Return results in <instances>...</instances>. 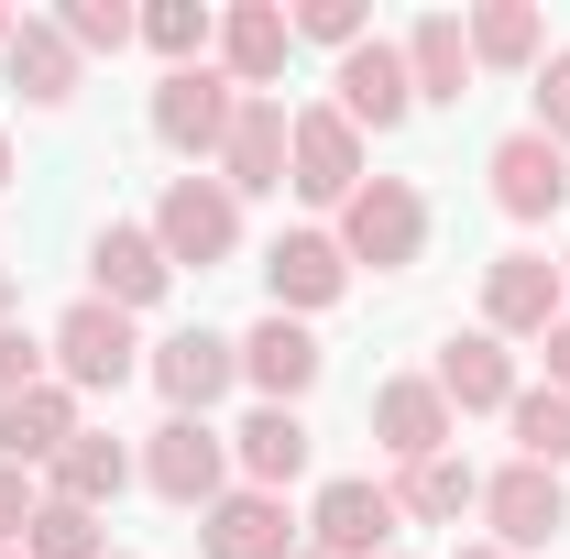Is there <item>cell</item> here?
<instances>
[{"label":"cell","mask_w":570,"mask_h":559,"mask_svg":"<svg viewBox=\"0 0 570 559\" xmlns=\"http://www.w3.org/2000/svg\"><path fill=\"white\" fill-rule=\"evenodd\" d=\"M45 362H56V384H67L77 406H88V395H121V384L142 373V341H132V318H121V307L77 296L67 318L45 330Z\"/></svg>","instance_id":"6da1fadb"},{"label":"cell","mask_w":570,"mask_h":559,"mask_svg":"<svg viewBox=\"0 0 570 559\" xmlns=\"http://www.w3.org/2000/svg\"><path fill=\"white\" fill-rule=\"evenodd\" d=\"M341 253H352V275L373 264V275H406L428 253V198L406 187V176H362L352 198H341V231H330Z\"/></svg>","instance_id":"7a4b0ae2"},{"label":"cell","mask_w":570,"mask_h":559,"mask_svg":"<svg viewBox=\"0 0 570 559\" xmlns=\"http://www.w3.org/2000/svg\"><path fill=\"white\" fill-rule=\"evenodd\" d=\"M132 461H142V493H165L176 516H209L219 493H230V428H209V418H165Z\"/></svg>","instance_id":"3957f363"},{"label":"cell","mask_w":570,"mask_h":559,"mask_svg":"<svg viewBox=\"0 0 570 559\" xmlns=\"http://www.w3.org/2000/svg\"><path fill=\"white\" fill-rule=\"evenodd\" d=\"M154 242H165V264L187 275H209V264H230L242 253V198L219 187V176H165V198H154Z\"/></svg>","instance_id":"277c9868"},{"label":"cell","mask_w":570,"mask_h":559,"mask_svg":"<svg viewBox=\"0 0 570 559\" xmlns=\"http://www.w3.org/2000/svg\"><path fill=\"white\" fill-rule=\"evenodd\" d=\"M472 516L494 527V549L538 559V549H560L570 493H560V472H538V461H504V472H483V504H472Z\"/></svg>","instance_id":"5b68a950"},{"label":"cell","mask_w":570,"mask_h":559,"mask_svg":"<svg viewBox=\"0 0 570 559\" xmlns=\"http://www.w3.org/2000/svg\"><path fill=\"white\" fill-rule=\"evenodd\" d=\"M230 110H242V88H230L219 67H165V88H154V143L187 154V165H219Z\"/></svg>","instance_id":"8992f818"},{"label":"cell","mask_w":570,"mask_h":559,"mask_svg":"<svg viewBox=\"0 0 570 559\" xmlns=\"http://www.w3.org/2000/svg\"><path fill=\"white\" fill-rule=\"evenodd\" d=\"M560 318H570V296H560V264H549V253H494V264H483V330H494L504 351L549 341Z\"/></svg>","instance_id":"52a82bcc"},{"label":"cell","mask_w":570,"mask_h":559,"mask_svg":"<svg viewBox=\"0 0 570 559\" xmlns=\"http://www.w3.org/2000/svg\"><path fill=\"white\" fill-rule=\"evenodd\" d=\"M395 483H362V472H341V483H318V504H307V549L318 559H384L395 549Z\"/></svg>","instance_id":"ba28073f"},{"label":"cell","mask_w":570,"mask_h":559,"mask_svg":"<svg viewBox=\"0 0 570 559\" xmlns=\"http://www.w3.org/2000/svg\"><path fill=\"white\" fill-rule=\"evenodd\" d=\"M142 373H154L165 418H209L219 395L242 384V341H219V330H176V341H154V351H142Z\"/></svg>","instance_id":"9c48e42d"},{"label":"cell","mask_w":570,"mask_h":559,"mask_svg":"<svg viewBox=\"0 0 570 559\" xmlns=\"http://www.w3.org/2000/svg\"><path fill=\"white\" fill-rule=\"evenodd\" d=\"M165 285H176V264H165L154 219H110V231L88 242V296H99V307L142 318V307H165Z\"/></svg>","instance_id":"30bf717a"},{"label":"cell","mask_w":570,"mask_h":559,"mask_svg":"<svg viewBox=\"0 0 570 559\" xmlns=\"http://www.w3.org/2000/svg\"><path fill=\"white\" fill-rule=\"evenodd\" d=\"M318 373H330V351H318L307 318H275V307H264V318L242 330V384H253L264 406H307V395H318Z\"/></svg>","instance_id":"8fae6325"},{"label":"cell","mask_w":570,"mask_h":559,"mask_svg":"<svg viewBox=\"0 0 570 559\" xmlns=\"http://www.w3.org/2000/svg\"><path fill=\"white\" fill-rule=\"evenodd\" d=\"M330 88H341L330 110H341L352 133H373V143H384V133H406V121H417V88H406V56H395L384 33H373V45H352V56L330 67Z\"/></svg>","instance_id":"7c38bea8"},{"label":"cell","mask_w":570,"mask_h":559,"mask_svg":"<svg viewBox=\"0 0 570 559\" xmlns=\"http://www.w3.org/2000/svg\"><path fill=\"white\" fill-rule=\"evenodd\" d=\"M450 439H461V418H450V395H439L428 373H384V384H373V450H384L395 472H406V461H439Z\"/></svg>","instance_id":"4fadbf2b"},{"label":"cell","mask_w":570,"mask_h":559,"mask_svg":"<svg viewBox=\"0 0 570 559\" xmlns=\"http://www.w3.org/2000/svg\"><path fill=\"white\" fill-rule=\"evenodd\" d=\"M285 187H296L307 209H341V198L362 187V133L341 121V110H330V99H307V110H296V154H285Z\"/></svg>","instance_id":"5bb4252c"},{"label":"cell","mask_w":570,"mask_h":559,"mask_svg":"<svg viewBox=\"0 0 570 559\" xmlns=\"http://www.w3.org/2000/svg\"><path fill=\"white\" fill-rule=\"evenodd\" d=\"M285 56H296V22H285V0H230V11H219V56H209V67L230 77L242 99H275Z\"/></svg>","instance_id":"9a60e30c"},{"label":"cell","mask_w":570,"mask_h":559,"mask_svg":"<svg viewBox=\"0 0 570 559\" xmlns=\"http://www.w3.org/2000/svg\"><path fill=\"white\" fill-rule=\"evenodd\" d=\"M285 154H296V110L285 99H242L230 143H219V187L230 198H285Z\"/></svg>","instance_id":"2e32d148"},{"label":"cell","mask_w":570,"mask_h":559,"mask_svg":"<svg viewBox=\"0 0 570 559\" xmlns=\"http://www.w3.org/2000/svg\"><path fill=\"white\" fill-rule=\"evenodd\" d=\"M341 285H352V253H341L330 231H275V253H264V296H275V318H318V307H341Z\"/></svg>","instance_id":"e0dca14e"},{"label":"cell","mask_w":570,"mask_h":559,"mask_svg":"<svg viewBox=\"0 0 570 559\" xmlns=\"http://www.w3.org/2000/svg\"><path fill=\"white\" fill-rule=\"evenodd\" d=\"M483 176H494V209L504 219H560V198H570V154L538 133V121L504 133L494 154H483Z\"/></svg>","instance_id":"ac0fdd59"},{"label":"cell","mask_w":570,"mask_h":559,"mask_svg":"<svg viewBox=\"0 0 570 559\" xmlns=\"http://www.w3.org/2000/svg\"><path fill=\"white\" fill-rule=\"evenodd\" d=\"M428 384L450 395V418H504V406H515V351H504L494 330H450L439 362H428Z\"/></svg>","instance_id":"d6986e66"},{"label":"cell","mask_w":570,"mask_h":559,"mask_svg":"<svg viewBox=\"0 0 570 559\" xmlns=\"http://www.w3.org/2000/svg\"><path fill=\"white\" fill-rule=\"evenodd\" d=\"M395 56H406V88H417V110L439 99V110H461L472 99V33H461V11H417L406 33H395Z\"/></svg>","instance_id":"ffe728a7"},{"label":"cell","mask_w":570,"mask_h":559,"mask_svg":"<svg viewBox=\"0 0 570 559\" xmlns=\"http://www.w3.org/2000/svg\"><path fill=\"white\" fill-rule=\"evenodd\" d=\"M198 549L209 559H296V516H285V493L230 483L209 516H198Z\"/></svg>","instance_id":"44dd1931"},{"label":"cell","mask_w":570,"mask_h":559,"mask_svg":"<svg viewBox=\"0 0 570 559\" xmlns=\"http://www.w3.org/2000/svg\"><path fill=\"white\" fill-rule=\"evenodd\" d=\"M77 428H88V406H77L67 384L45 373L33 395H11V406H0V461H22V472H56V461H67V439H77Z\"/></svg>","instance_id":"7402d4cb"},{"label":"cell","mask_w":570,"mask_h":559,"mask_svg":"<svg viewBox=\"0 0 570 559\" xmlns=\"http://www.w3.org/2000/svg\"><path fill=\"white\" fill-rule=\"evenodd\" d=\"M307 461H318V439H307V418H296V406H253V418L230 428V472H242L253 493H285Z\"/></svg>","instance_id":"603a6c76"},{"label":"cell","mask_w":570,"mask_h":559,"mask_svg":"<svg viewBox=\"0 0 570 559\" xmlns=\"http://www.w3.org/2000/svg\"><path fill=\"white\" fill-rule=\"evenodd\" d=\"M0 77H11V88H22L33 110H67L77 88H88V56H77L56 22H22V33L0 45Z\"/></svg>","instance_id":"cb8c5ba5"},{"label":"cell","mask_w":570,"mask_h":559,"mask_svg":"<svg viewBox=\"0 0 570 559\" xmlns=\"http://www.w3.org/2000/svg\"><path fill=\"white\" fill-rule=\"evenodd\" d=\"M132 483H142V461L121 450V439H110V428H77V439H67V461L45 472V493H56V504H88V516H99V504H121Z\"/></svg>","instance_id":"d4e9b609"},{"label":"cell","mask_w":570,"mask_h":559,"mask_svg":"<svg viewBox=\"0 0 570 559\" xmlns=\"http://www.w3.org/2000/svg\"><path fill=\"white\" fill-rule=\"evenodd\" d=\"M461 33H472V67H504V77H538V56H549L538 0H483V11H461Z\"/></svg>","instance_id":"484cf974"},{"label":"cell","mask_w":570,"mask_h":559,"mask_svg":"<svg viewBox=\"0 0 570 559\" xmlns=\"http://www.w3.org/2000/svg\"><path fill=\"white\" fill-rule=\"evenodd\" d=\"M472 504H483V472H472L461 450H439V461H406V472H395V516H406V527H461Z\"/></svg>","instance_id":"4316f807"},{"label":"cell","mask_w":570,"mask_h":559,"mask_svg":"<svg viewBox=\"0 0 570 559\" xmlns=\"http://www.w3.org/2000/svg\"><path fill=\"white\" fill-rule=\"evenodd\" d=\"M515 461H538V472H570V395L560 384H515Z\"/></svg>","instance_id":"83f0119b"},{"label":"cell","mask_w":570,"mask_h":559,"mask_svg":"<svg viewBox=\"0 0 570 559\" xmlns=\"http://www.w3.org/2000/svg\"><path fill=\"white\" fill-rule=\"evenodd\" d=\"M142 45H154L165 67H209L219 56V11L209 0H154V11H142Z\"/></svg>","instance_id":"f1b7e54d"},{"label":"cell","mask_w":570,"mask_h":559,"mask_svg":"<svg viewBox=\"0 0 570 559\" xmlns=\"http://www.w3.org/2000/svg\"><path fill=\"white\" fill-rule=\"evenodd\" d=\"M22 559H110V538H99V516L88 504H33V527H22Z\"/></svg>","instance_id":"f546056e"},{"label":"cell","mask_w":570,"mask_h":559,"mask_svg":"<svg viewBox=\"0 0 570 559\" xmlns=\"http://www.w3.org/2000/svg\"><path fill=\"white\" fill-rule=\"evenodd\" d=\"M45 22L67 33L77 56H121V45H142V11H121V0H56Z\"/></svg>","instance_id":"4dcf8cb0"},{"label":"cell","mask_w":570,"mask_h":559,"mask_svg":"<svg viewBox=\"0 0 570 559\" xmlns=\"http://www.w3.org/2000/svg\"><path fill=\"white\" fill-rule=\"evenodd\" d=\"M285 22H296V45H330V56L373 45V11H362V0H296Z\"/></svg>","instance_id":"1f68e13d"},{"label":"cell","mask_w":570,"mask_h":559,"mask_svg":"<svg viewBox=\"0 0 570 559\" xmlns=\"http://www.w3.org/2000/svg\"><path fill=\"white\" fill-rule=\"evenodd\" d=\"M527 88H538V133H549V143L570 154V56H560V45L538 56V77H527Z\"/></svg>","instance_id":"d6a6232c"},{"label":"cell","mask_w":570,"mask_h":559,"mask_svg":"<svg viewBox=\"0 0 570 559\" xmlns=\"http://www.w3.org/2000/svg\"><path fill=\"white\" fill-rule=\"evenodd\" d=\"M45 373H56V362H45V341H33V330H11V318H0V406H11V395H33V384H45Z\"/></svg>","instance_id":"836d02e7"},{"label":"cell","mask_w":570,"mask_h":559,"mask_svg":"<svg viewBox=\"0 0 570 559\" xmlns=\"http://www.w3.org/2000/svg\"><path fill=\"white\" fill-rule=\"evenodd\" d=\"M33 504H45V472H22V461H0V559L22 549V527H33Z\"/></svg>","instance_id":"e575fe53"},{"label":"cell","mask_w":570,"mask_h":559,"mask_svg":"<svg viewBox=\"0 0 570 559\" xmlns=\"http://www.w3.org/2000/svg\"><path fill=\"white\" fill-rule=\"evenodd\" d=\"M538 351H549V384H560V395H570V318H560V330H549V341H538Z\"/></svg>","instance_id":"d590c367"},{"label":"cell","mask_w":570,"mask_h":559,"mask_svg":"<svg viewBox=\"0 0 570 559\" xmlns=\"http://www.w3.org/2000/svg\"><path fill=\"white\" fill-rule=\"evenodd\" d=\"M450 559H515V549H494V538H461V549H450Z\"/></svg>","instance_id":"8d00e7d4"},{"label":"cell","mask_w":570,"mask_h":559,"mask_svg":"<svg viewBox=\"0 0 570 559\" xmlns=\"http://www.w3.org/2000/svg\"><path fill=\"white\" fill-rule=\"evenodd\" d=\"M11 307H22V275H11V264H0V318H11Z\"/></svg>","instance_id":"74e56055"},{"label":"cell","mask_w":570,"mask_h":559,"mask_svg":"<svg viewBox=\"0 0 570 559\" xmlns=\"http://www.w3.org/2000/svg\"><path fill=\"white\" fill-rule=\"evenodd\" d=\"M11 33H22V11H0V45H11Z\"/></svg>","instance_id":"f35d334b"},{"label":"cell","mask_w":570,"mask_h":559,"mask_svg":"<svg viewBox=\"0 0 570 559\" xmlns=\"http://www.w3.org/2000/svg\"><path fill=\"white\" fill-rule=\"evenodd\" d=\"M0 187H11V133H0Z\"/></svg>","instance_id":"ab89813d"},{"label":"cell","mask_w":570,"mask_h":559,"mask_svg":"<svg viewBox=\"0 0 570 559\" xmlns=\"http://www.w3.org/2000/svg\"><path fill=\"white\" fill-rule=\"evenodd\" d=\"M560 296H570V253H560Z\"/></svg>","instance_id":"60d3db41"},{"label":"cell","mask_w":570,"mask_h":559,"mask_svg":"<svg viewBox=\"0 0 570 559\" xmlns=\"http://www.w3.org/2000/svg\"><path fill=\"white\" fill-rule=\"evenodd\" d=\"M296 559H318V549H296Z\"/></svg>","instance_id":"b9f144b4"},{"label":"cell","mask_w":570,"mask_h":559,"mask_svg":"<svg viewBox=\"0 0 570 559\" xmlns=\"http://www.w3.org/2000/svg\"><path fill=\"white\" fill-rule=\"evenodd\" d=\"M384 559H406V549H384Z\"/></svg>","instance_id":"7bdbcfd3"},{"label":"cell","mask_w":570,"mask_h":559,"mask_svg":"<svg viewBox=\"0 0 570 559\" xmlns=\"http://www.w3.org/2000/svg\"><path fill=\"white\" fill-rule=\"evenodd\" d=\"M11 559H22V549H11Z\"/></svg>","instance_id":"ee69618b"},{"label":"cell","mask_w":570,"mask_h":559,"mask_svg":"<svg viewBox=\"0 0 570 559\" xmlns=\"http://www.w3.org/2000/svg\"><path fill=\"white\" fill-rule=\"evenodd\" d=\"M110 559H121V549H110Z\"/></svg>","instance_id":"f6af8a7d"}]
</instances>
